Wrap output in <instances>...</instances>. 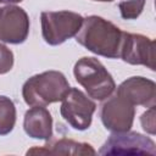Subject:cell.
I'll use <instances>...</instances> for the list:
<instances>
[{
  "mask_svg": "<svg viewBox=\"0 0 156 156\" xmlns=\"http://www.w3.org/2000/svg\"><path fill=\"white\" fill-rule=\"evenodd\" d=\"M135 106L122 96L115 94L107 99L100 110L104 127L111 132H127L133 127Z\"/></svg>",
  "mask_w": 156,
  "mask_h": 156,
  "instance_id": "ba28073f",
  "label": "cell"
},
{
  "mask_svg": "<svg viewBox=\"0 0 156 156\" xmlns=\"http://www.w3.org/2000/svg\"><path fill=\"white\" fill-rule=\"evenodd\" d=\"M23 0H0V4H6V5H15L17 2H21Z\"/></svg>",
  "mask_w": 156,
  "mask_h": 156,
  "instance_id": "e0dca14e",
  "label": "cell"
},
{
  "mask_svg": "<svg viewBox=\"0 0 156 156\" xmlns=\"http://www.w3.org/2000/svg\"><path fill=\"white\" fill-rule=\"evenodd\" d=\"M73 74L76 80L85 89L88 96L94 100L102 101L116 90L111 73L95 57L79 58L73 67Z\"/></svg>",
  "mask_w": 156,
  "mask_h": 156,
  "instance_id": "3957f363",
  "label": "cell"
},
{
  "mask_svg": "<svg viewBox=\"0 0 156 156\" xmlns=\"http://www.w3.org/2000/svg\"><path fill=\"white\" fill-rule=\"evenodd\" d=\"M16 117L17 113L13 101L5 95H0V135H7L13 130Z\"/></svg>",
  "mask_w": 156,
  "mask_h": 156,
  "instance_id": "4fadbf2b",
  "label": "cell"
},
{
  "mask_svg": "<svg viewBox=\"0 0 156 156\" xmlns=\"http://www.w3.org/2000/svg\"><path fill=\"white\" fill-rule=\"evenodd\" d=\"M69 83L58 71H45L28 78L22 87V96L28 106H48L58 102L69 90Z\"/></svg>",
  "mask_w": 156,
  "mask_h": 156,
  "instance_id": "7a4b0ae2",
  "label": "cell"
},
{
  "mask_svg": "<svg viewBox=\"0 0 156 156\" xmlns=\"http://www.w3.org/2000/svg\"><path fill=\"white\" fill-rule=\"evenodd\" d=\"M140 123L143 129L149 133L150 135L156 134V123H155V106L149 107L141 116H140Z\"/></svg>",
  "mask_w": 156,
  "mask_h": 156,
  "instance_id": "9a60e30c",
  "label": "cell"
},
{
  "mask_svg": "<svg viewBox=\"0 0 156 156\" xmlns=\"http://www.w3.org/2000/svg\"><path fill=\"white\" fill-rule=\"evenodd\" d=\"M116 94L134 106L151 107L156 102V84L149 78L134 76L123 80L117 87Z\"/></svg>",
  "mask_w": 156,
  "mask_h": 156,
  "instance_id": "30bf717a",
  "label": "cell"
},
{
  "mask_svg": "<svg viewBox=\"0 0 156 156\" xmlns=\"http://www.w3.org/2000/svg\"><path fill=\"white\" fill-rule=\"evenodd\" d=\"M1 46H2V44H1V41H0V49H1Z\"/></svg>",
  "mask_w": 156,
  "mask_h": 156,
  "instance_id": "d6986e66",
  "label": "cell"
},
{
  "mask_svg": "<svg viewBox=\"0 0 156 156\" xmlns=\"http://www.w3.org/2000/svg\"><path fill=\"white\" fill-rule=\"evenodd\" d=\"M26 134L33 139L49 140L52 136V117L44 106H32L23 119Z\"/></svg>",
  "mask_w": 156,
  "mask_h": 156,
  "instance_id": "8fae6325",
  "label": "cell"
},
{
  "mask_svg": "<svg viewBox=\"0 0 156 156\" xmlns=\"http://www.w3.org/2000/svg\"><path fill=\"white\" fill-rule=\"evenodd\" d=\"M119 58L129 65H143L155 71V41L143 34L124 32Z\"/></svg>",
  "mask_w": 156,
  "mask_h": 156,
  "instance_id": "9c48e42d",
  "label": "cell"
},
{
  "mask_svg": "<svg viewBox=\"0 0 156 156\" xmlns=\"http://www.w3.org/2000/svg\"><path fill=\"white\" fill-rule=\"evenodd\" d=\"M30 22L28 13L20 6L6 5L0 9V41L22 44L29 34Z\"/></svg>",
  "mask_w": 156,
  "mask_h": 156,
  "instance_id": "52a82bcc",
  "label": "cell"
},
{
  "mask_svg": "<svg viewBox=\"0 0 156 156\" xmlns=\"http://www.w3.org/2000/svg\"><path fill=\"white\" fill-rule=\"evenodd\" d=\"M83 20L82 15L68 10L43 11L40 15L43 39L51 46L61 45L67 39L76 37Z\"/></svg>",
  "mask_w": 156,
  "mask_h": 156,
  "instance_id": "277c9868",
  "label": "cell"
},
{
  "mask_svg": "<svg viewBox=\"0 0 156 156\" xmlns=\"http://www.w3.org/2000/svg\"><path fill=\"white\" fill-rule=\"evenodd\" d=\"M146 0H123L118 4V9L122 18L124 20H136L145 6Z\"/></svg>",
  "mask_w": 156,
  "mask_h": 156,
  "instance_id": "5bb4252c",
  "label": "cell"
},
{
  "mask_svg": "<svg viewBox=\"0 0 156 156\" xmlns=\"http://www.w3.org/2000/svg\"><path fill=\"white\" fill-rule=\"evenodd\" d=\"M61 101V116L73 129L85 130L90 127L96 104L87 94L78 88H69Z\"/></svg>",
  "mask_w": 156,
  "mask_h": 156,
  "instance_id": "8992f818",
  "label": "cell"
},
{
  "mask_svg": "<svg viewBox=\"0 0 156 156\" xmlns=\"http://www.w3.org/2000/svg\"><path fill=\"white\" fill-rule=\"evenodd\" d=\"M124 32L111 21L91 15L83 20L76 34L78 44L90 52L107 58H119Z\"/></svg>",
  "mask_w": 156,
  "mask_h": 156,
  "instance_id": "6da1fadb",
  "label": "cell"
},
{
  "mask_svg": "<svg viewBox=\"0 0 156 156\" xmlns=\"http://www.w3.org/2000/svg\"><path fill=\"white\" fill-rule=\"evenodd\" d=\"M100 155H156L154 140L138 132H112L99 150Z\"/></svg>",
  "mask_w": 156,
  "mask_h": 156,
  "instance_id": "5b68a950",
  "label": "cell"
},
{
  "mask_svg": "<svg viewBox=\"0 0 156 156\" xmlns=\"http://www.w3.org/2000/svg\"><path fill=\"white\" fill-rule=\"evenodd\" d=\"M13 67V52L2 44L0 49V74L10 72Z\"/></svg>",
  "mask_w": 156,
  "mask_h": 156,
  "instance_id": "2e32d148",
  "label": "cell"
},
{
  "mask_svg": "<svg viewBox=\"0 0 156 156\" xmlns=\"http://www.w3.org/2000/svg\"><path fill=\"white\" fill-rule=\"evenodd\" d=\"M43 147H33L27 151V155L45 154V155H95L96 151L88 143L74 141L72 139L61 138L57 140H48Z\"/></svg>",
  "mask_w": 156,
  "mask_h": 156,
  "instance_id": "7c38bea8",
  "label": "cell"
},
{
  "mask_svg": "<svg viewBox=\"0 0 156 156\" xmlns=\"http://www.w3.org/2000/svg\"><path fill=\"white\" fill-rule=\"evenodd\" d=\"M93 1H99V2H111L113 0H93Z\"/></svg>",
  "mask_w": 156,
  "mask_h": 156,
  "instance_id": "ac0fdd59",
  "label": "cell"
}]
</instances>
